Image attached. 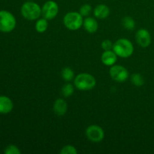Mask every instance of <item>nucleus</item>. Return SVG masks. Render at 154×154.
<instances>
[{
  "instance_id": "1",
  "label": "nucleus",
  "mask_w": 154,
  "mask_h": 154,
  "mask_svg": "<svg viewBox=\"0 0 154 154\" xmlns=\"http://www.w3.org/2000/svg\"><path fill=\"white\" fill-rule=\"evenodd\" d=\"M113 51L121 58H128L134 52V47L132 42L127 38H120L113 45Z\"/></svg>"
},
{
  "instance_id": "2",
  "label": "nucleus",
  "mask_w": 154,
  "mask_h": 154,
  "mask_svg": "<svg viewBox=\"0 0 154 154\" xmlns=\"http://www.w3.org/2000/svg\"><path fill=\"white\" fill-rule=\"evenodd\" d=\"M75 86L82 91L93 90L96 84V78L88 73H81L75 77Z\"/></svg>"
},
{
  "instance_id": "3",
  "label": "nucleus",
  "mask_w": 154,
  "mask_h": 154,
  "mask_svg": "<svg viewBox=\"0 0 154 154\" xmlns=\"http://www.w3.org/2000/svg\"><path fill=\"white\" fill-rule=\"evenodd\" d=\"M21 14L25 19L35 20L39 18L42 14V8L37 3L26 2L21 7Z\"/></svg>"
},
{
  "instance_id": "4",
  "label": "nucleus",
  "mask_w": 154,
  "mask_h": 154,
  "mask_svg": "<svg viewBox=\"0 0 154 154\" xmlns=\"http://www.w3.org/2000/svg\"><path fill=\"white\" fill-rule=\"evenodd\" d=\"M83 17L81 14L76 11L69 12L63 18V23L68 29L75 31L79 29L84 24Z\"/></svg>"
},
{
  "instance_id": "5",
  "label": "nucleus",
  "mask_w": 154,
  "mask_h": 154,
  "mask_svg": "<svg viewBox=\"0 0 154 154\" xmlns=\"http://www.w3.org/2000/svg\"><path fill=\"white\" fill-rule=\"evenodd\" d=\"M16 26L14 16L7 11H0V31L10 32Z\"/></svg>"
},
{
  "instance_id": "6",
  "label": "nucleus",
  "mask_w": 154,
  "mask_h": 154,
  "mask_svg": "<svg viewBox=\"0 0 154 154\" xmlns=\"http://www.w3.org/2000/svg\"><path fill=\"white\" fill-rule=\"evenodd\" d=\"M87 138L92 142L98 143L102 141L105 138V132L102 127L97 125H91L86 129Z\"/></svg>"
},
{
  "instance_id": "7",
  "label": "nucleus",
  "mask_w": 154,
  "mask_h": 154,
  "mask_svg": "<svg viewBox=\"0 0 154 154\" xmlns=\"http://www.w3.org/2000/svg\"><path fill=\"white\" fill-rule=\"evenodd\" d=\"M110 75L114 81L119 83H123L129 78V72L123 66L114 65L110 69Z\"/></svg>"
},
{
  "instance_id": "8",
  "label": "nucleus",
  "mask_w": 154,
  "mask_h": 154,
  "mask_svg": "<svg viewBox=\"0 0 154 154\" xmlns=\"http://www.w3.org/2000/svg\"><path fill=\"white\" fill-rule=\"evenodd\" d=\"M59 13V6L56 2L50 0L44 4L42 8V14L47 20H52Z\"/></svg>"
},
{
  "instance_id": "9",
  "label": "nucleus",
  "mask_w": 154,
  "mask_h": 154,
  "mask_svg": "<svg viewBox=\"0 0 154 154\" xmlns=\"http://www.w3.org/2000/svg\"><path fill=\"white\" fill-rule=\"evenodd\" d=\"M135 40L141 48H147L151 43V36L150 32L145 29H141L135 34Z\"/></svg>"
},
{
  "instance_id": "10",
  "label": "nucleus",
  "mask_w": 154,
  "mask_h": 154,
  "mask_svg": "<svg viewBox=\"0 0 154 154\" xmlns=\"http://www.w3.org/2000/svg\"><path fill=\"white\" fill-rule=\"evenodd\" d=\"M101 60L105 66H112L116 63L117 60V55L114 53V51H105L102 54Z\"/></svg>"
},
{
  "instance_id": "11",
  "label": "nucleus",
  "mask_w": 154,
  "mask_h": 154,
  "mask_svg": "<svg viewBox=\"0 0 154 154\" xmlns=\"http://www.w3.org/2000/svg\"><path fill=\"white\" fill-rule=\"evenodd\" d=\"M13 102L7 96H0V114H6L13 109Z\"/></svg>"
},
{
  "instance_id": "12",
  "label": "nucleus",
  "mask_w": 154,
  "mask_h": 154,
  "mask_svg": "<svg viewBox=\"0 0 154 154\" xmlns=\"http://www.w3.org/2000/svg\"><path fill=\"white\" fill-rule=\"evenodd\" d=\"M67 103L63 99H57L54 104V111L57 116H63L67 111Z\"/></svg>"
},
{
  "instance_id": "13",
  "label": "nucleus",
  "mask_w": 154,
  "mask_h": 154,
  "mask_svg": "<svg viewBox=\"0 0 154 154\" xmlns=\"http://www.w3.org/2000/svg\"><path fill=\"white\" fill-rule=\"evenodd\" d=\"M95 17L99 19H105L110 14V9L107 5L103 4L99 5L95 8L93 11Z\"/></svg>"
},
{
  "instance_id": "14",
  "label": "nucleus",
  "mask_w": 154,
  "mask_h": 154,
  "mask_svg": "<svg viewBox=\"0 0 154 154\" xmlns=\"http://www.w3.org/2000/svg\"><path fill=\"white\" fill-rule=\"evenodd\" d=\"M84 27L87 32L89 33H94L97 31L98 28H99V25H98L97 21L96 19L91 17H88L86 18L84 20Z\"/></svg>"
},
{
  "instance_id": "15",
  "label": "nucleus",
  "mask_w": 154,
  "mask_h": 154,
  "mask_svg": "<svg viewBox=\"0 0 154 154\" xmlns=\"http://www.w3.org/2000/svg\"><path fill=\"white\" fill-rule=\"evenodd\" d=\"M35 29L39 33H43L47 31L48 27V20L45 18H42L39 19L35 23Z\"/></svg>"
},
{
  "instance_id": "16",
  "label": "nucleus",
  "mask_w": 154,
  "mask_h": 154,
  "mask_svg": "<svg viewBox=\"0 0 154 154\" xmlns=\"http://www.w3.org/2000/svg\"><path fill=\"white\" fill-rule=\"evenodd\" d=\"M122 25L126 29L133 30L135 28V22L131 17H124L122 20Z\"/></svg>"
},
{
  "instance_id": "17",
  "label": "nucleus",
  "mask_w": 154,
  "mask_h": 154,
  "mask_svg": "<svg viewBox=\"0 0 154 154\" xmlns=\"http://www.w3.org/2000/svg\"><path fill=\"white\" fill-rule=\"evenodd\" d=\"M61 75L63 79L65 81H67V82H69V81H72L74 78V76H75V73H74L73 70L69 67L64 68L62 70Z\"/></svg>"
},
{
  "instance_id": "18",
  "label": "nucleus",
  "mask_w": 154,
  "mask_h": 154,
  "mask_svg": "<svg viewBox=\"0 0 154 154\" xmlns=\"http://www.w3.org/2000/svg\"><path fill=\"white\" fill-rule=\"evenodd\" d=\"M131 81H132V83L134 85L137 86V87H141L144 84V78L141 76V75H140L138 73L133 74L132 75V77H131Z\"/></svg>"
},
{
  "instance_id": "19",
  "label": "nucleus",
  "mask_w": 154,
  "mask_h": 154,
  "mask_svg": "<svg viewBox=\"0 0 154 154\" xmlns=\"http://www.w3.org/2000/svg\"><path fill=\"white\" fill-rule=\"evenodd\" d=\"M62 93H63V96L65 97H69L72 96L74 93V87L72 84H66L63 87H62Z\"/></svg>"
},
{
  "instance_id": "20",
  "label": "nucleus",
  "mask_w": 154,
  "mask_h": 154,
  "mask_svg": "<svg viewBox=\"0 0 154 154\" xmlns=\"http://www.w3.org/2000/svg\"><path fill=\"white\" fill-rule=\"evenodd\" d=\"M77 153H78V150L72 145L64 146L60 151L61 154H76Z\"/></svg>"
},
{
  "instance_id": "21",
  "label": "nucleus",
  "mask_w": 154,
  "mask_h": 154,
  "mask_svg": "<svg viewBox=\"0 0 154 154\" xmlns=\"http://www.w3.org/2000/svg\"><path fill=\"white\" fill-rule=\"evenodd\" d=\"M92 11V8L90 5L85 4L83 5L80 8L79 13L82 15L83 17H88Z\"/></svg>"
},
{
  "instance_id": "22",
  "label": "nucleus",
  "mask_w": 154,
  "mask_h": 154,
  "mask_svg": "<svg viewBox=\"0 0 154 154\" xmlns=\"http://www.w3.org/2000/svg\"><path fill=\"white\" fill-rule=\"evenodd\" d=\"M5 154H20L21 151L19 150L17 146L15 145H9L5 150Z\"/></svg>"
},
{
  "instance_id": "23",
  "label": "nucleus",
  "mask_w": 154,
  "mask_h": 154,
  "mask_svg": "<svg viewBox=\"0 0 154 154\" xmlns=\"http://www.w3.org/2000/svg\"><path fill=\"white\" fill-rule=\"evenodd\" d=\"M113 45H114V44L111 42V41L105 39L102 42L101 46H102V49L105 50V51H109V50L113 49Z\"/></svg>"
}]
</instances>
